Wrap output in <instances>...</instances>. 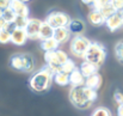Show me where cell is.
I'll list each match as a JSON object with an SVG mask.
<instances>
[{"instance_id":"31","label":"cell","mask_w":123,"mask_h":116,"mask_svg":"<svg viewBox=\"0 0 123 116\" xmlns=\"http://www.w3.org/2000/svg\"><path fill=\"white\" fill-rule=\"evenodd\" d=\"M10 23H7L4 18H0V31H4V30H7Z\"/></svg>"},{"instance_id":"8","label":"cell","mask_w":123,"mask_h":116,"mask_svg":"<svg viewBox=\"0 0 123 116\" xmlns=\"http://www.w3.org/2000/svg\"><path fill=\"white\" fill-rule=\"evenodd\" d=\"M42 24H43V22L41 19H37V18H30L29 19V22L25 26V30H26L29 39H40V31H41Z\"/></svg>"},{"instance_id":"15","label":"cell","mask_w":123,"mask_h":116,"mask_svg":"<svg viewBox=\"0 0 123 116\" xmlns=\"http://www.w3.org/2000/svg\"><path fill=\"white\" fill-rule=\"evenodd\" d=\"M79 68H80V72L82 73V76L86 78V79L92 77V76H94V74H97L98 73V70H99L97 66H94V65H92L90 62H86V61L82 62Z\"/></svg>"},{"instance_id":"20","label":"cell","mask_w":123,"mask_h":116,"mask_svg":"<svg viewBox=\"0 0 123 116\" xmlns=\"http://www.w3.org/2000/svg\"><path fill=\"white\" fill-rule=\"evenodd\" d=\"M59 43L55 41V39H45L41 42V48L47 53V52H54L57 50Z\"/></svg>"},{"instance_id":"12","label":"cell","mask_w":123,"mask_h":116,"mask_svg":"<svg viewBox=\"0 0 123 116\" xmlns=\"http://www.w3.org/2000/svg\"><path fill=\"white\" fill-rule=\"evenodd\" d=\"M28 37L26 30L24 28H17L13 32H12V37H11V42L14 43L16 45H23L25 44Z\"/></svg>"},{"instance_id":"6","label":"cell","mask_w":123,"mask_h":116,"mask_svg":"<svg viewBox=\"0 0 123 116\" xmlns=\"http://www.w3.org/2000/svg\"><path fill=\"white\" fill-rule=\"evenodd\" d=\"M91 41L84 35H75V37L71 41V53L77 58H84L86 52L91 45Z\"/></svg>"},{"instance_id":"21","label":"cell","mask_w":123,"mask_h":116,"mask_svg":"<svg viewBox=\"0 0 123 116\" xmlns=\"http://www.w3.org/2000/svg\"><path fill=\"white\" fill-rule=\"evenodd\" d=\"M54 81H55L57 85H60V86H66V85L71 84L69 76L66 74V73H63V72H57V73H55V74H54Z\"/></svg>"},{"instance_id":"25","label":"cell","mask_w":123,"mask_h":116,"mask_svg":"<svg viewBox=\"0 0 123 116\" xmlns=\"http://www.w3.org/2000/svg\"><path fill=\"white\" fill-rule=\"evenodd\" d=\"M91 116H111V113H110V110H109L108 108L99 107V108H97V109L93 111V114Z\"/></svg>"},{"instance_id":"4","label":"cell","mask_w":123,"mask_h":116,"mask_svg":"<svg viewBox=\"0 0 123 116\" xmlns=\"http://www.w3.org/2000/svg\"><path fill=\"white\" fill-rule=\"evenodd\" d=\"M10 65L12 68L17 71H23V72H32L35 67V60L32 55L26 54V53H19L14 54L10 59Z\"/></svg>"},{"instance_id":"10","label":"cell","mask_w":123,"mask_h":116,"mask_svg":"<svg viewBox=\"0 0 123 116\" xmlns=\"http://www.w3.org/2000/svg\"><path fill=\"white\" fill-rule=\"evenodd\" d=\"M105 25L110 31H116L123 25V11H118L106 19Z\"/></svg>"},{"instance_id":"29","label":"cell","mask_w":123,"mask_h":116,"mask_svg":"<svg viewBox=\"0 0 123 116\" xmlns=\"http://www.w3.org/2000/svg\"><path fill=\"white\" fill-rule=\"evenodd\" d=\"M114 99H115V102L118 104V107H120V105H123V93H121L120 91H116V92L114 93Z\"/></svg>"},{"instance_id":"19","label":"cell","mask_w":123,"mask_h":116,"mask_svg":"<svg viewBox=\"0 0 123 116\" xmlns=\"http://www.w3.org/2000/svg\"><path fill=\"white\" fill-rule=\"evenodd\" d=\"M68 29H69V31L72 34H77V36L81 35L84 32V30H85V23H84V20L78 19V18L72 19L69 25H68Z\"/></svg>"},{"instance_id":"2","label":"cell","mask_w":123,"mask_h":116,"mask_svg":"<svg viewBox=\"0 0 123 116\" xmlns=\"http://www.w3.org/2000/svg\"><path fill=\"white\" fill-rule=\"evenodd\" d=\"M54 71L48 65H45L29 79V85L36 92H45L49 90L51 81L54 80Z\"/></svg>"},{"instance_id":"28","label":"cell","mask_w":123,"mask_h":116,"mask_svg":"<svg viewBox=\"0 0 123 116\" xmlns=\"http://www.w3.org/2000/svg\"><path fill=\"white\" fill-rule=\"evenodd\" d=\"M111 5H112V7L115 8L116 12L123 11V0H112Z\"/></svg>"},{"instance_id":"7","label":"cell","mask_w":123,"mask_h":116,"mask_svg":"<svg viewBox=\"0 0 123 116\" xmlns=\"http://www.w3.org/2000/svg\"><path fill=\"white\" fill-rule=\"evenodd\" d=\"M71 18L68 14L63 13V12H51L48 14V17L45 18V22L54 28L55 30L56 29H60V28H68L69 23H71Z\"/></svg>"},{"instance_id":"9","label":"cell","mask_w":123,"mask_h":116,"mask_svg":"<svg viewBox=\"0 0 123 116\" xmlns=\"http://www.w3.org/2000/svg\"><path fill=\"white\" fill-rule=\"evenodd\" d=\"M93 10H97V11H100L105 17L106 19L109 17H111L112 14L116 13L115 8L112 7L111 5V1H105V0H98V1H93V5H92Z\"/></svg>"},{"instance_id":"23","label":"cell","mask_w":123,"mask_h":116,"mask_svg":"<svg viewBox=\"0 0 123 116\" xmlns=\"http://www.w3.org/2000/svg\"><path fill=\"white\" fill-rule=\"evenodd\" d=\"M115 56L121 64H123V39L115 44Z\"/></svg>"},{"instance_id":"18","label":"cell","mask_w":123,"mask_h":116,"mask_svg":"<svg viewBox=\"0 0 123 116\" xmlns=\"http://www.w3.org/2000/svg\"><path fill=\"white\" fill-rule=\"evenodd\" d=\"M54 34H55V29L51 28L45 20L43 22L41 28V31H40V39L42 41H45V39H54Z\"/></svg>"},{"instance_id":"16","label":"cell","mask_w":123,"mask_h":116,"mask_svg":"<svg viewBox=\"0 0 123 116\" xmlns=\"http://www.w3.org/2000/svg\"><path fill=\"white\" fill-rule=\"evenodd\" d=\"M69 35H71V31L68 28H60L55 30L54 39L59 44H63L69 39Z\"/></svg>"},{"instance_id":"11","label":"cell","mask_w":123,"mask_h":116,"mask_svg":"<svg viewBox=\"0 0 123 116\" xmlns=\"http://www.w3.org/2000/svg\"><path fill=\"white\" fill-rule=\"evenodd\" d=\"M11 8L14 11L17 17L29 18V7L25 2L19 1V0H13V1H11Z\"/></svg>"},{"instance_id":"33","label":"cell","mask_w":123,"mask_h":116,"mask_svg":"<svg viewBox=\"0 0 123 116\" xmlns=\"http://www.w3.org/2000/svg\"><path fill=\"white\" fill-rule=\"evenodd\" d=\"M2 12H4V11H1V10H0V18H2Z\"/></svg>"},{"instance_id":"14","label":"cell","mask_w":123,"mask_h":116,"mask_svg":"<svg viewBox=\"0 0 123 116\" xmlns=\"http://www.w3.org/2000/svg\"><path fill=\"white\" fill-rule=\"evenodd\" d=\"M88 22L94 26H100V25L106 23V17L100 11L92 8V11L88 13Z\"/></svg>"},{"instance_id":"32","label":"cell","mask_w":123,"mask_h":116,"mask_svg":"<svg viewBox=\"0 0 123 116\" xmlns=\"http://www.w3.org/2000/svg\"><path fill=\"white\" fill-rule=\"evenodd\" d=\"M117 116H123V105H120L117 109Z\"/></svg>"},{"instance_id":"30","label":"cell","mask_w":123,"mask_h":116,"mask_svg":"<svg viewBox=\"0 0 123 116\" xmlns=\"http://www.w3.org/2000/svg\"><path fill=\"white\" fill-rule=\"evenodd\" d=\"M11 7V1H7V0H0V10L1 11H5L7 8Z\"/></svg>"},{"instance_id":"1","label":"cell","mask_w":123,"mask_h":116,"mask_svg":"<svg viewBox=\"0 0 123 116\" xmlns=\"http://www.w3.org/2000/svg\"><path fill=\"white\" fill-rule=\"evenodd\" d=\"M97 91L88 89L86 86L82 87H72L69 91V101L78 109H88L93 102L97 99Z\"/></svg>"},{"instance_id":"22","label":"cell","mask_w":123,"mask_h":116,"mask_svg":"<svg viewBox=\"0 0 123 116\" xmlns=\"http://www.w3.org/2000/svg\"><path fill=\"white\" fill-rule=\"evenodd\" d=\"M2 18H4L7 23L12 24V23L16 22V19H17V14H16L14 11L10 7V8H7V10H5V11L2 12Z\"/></svg>"},{"instance_id":"24","label":"cell","mask_w":123,"mask_h":116,"mask_svg":"<svg viewBox=\"0 0 123 116\" xmlns=\"http://www.w3.org/2000/svg\"><path fill=\"white\" fill-rule=\"evenodd\" d=\"M77 68V66H75V64L69 59L62 67H61V70H60V72H63V73H66V74H68V76H71V73L74 71Z\"/></svg>"},{"instance_id":"17","label":"cell","mask_w":123,"mask_h":116,"mask_svg":"<svg viewBox=\"0 0 123 116\" xmlns=\"http://www.w3.org/2000/svg\"><path fill=\"white\" fill-rule=\"evenodd\" d=\"M102 84H103V78H102V76L99 73H97V74H94V76H92V77L86 79L85 86L88 87V89H92V90L97 91L102 86Z\"/></svg>"},{"instance_id":"5","label":"cell","mask_w":123,"mask_h":116,"mask_svg":"<svg viewBox=\"0 0 123 116\" xmlns=\"http://www.w3.org/2000/svg\"><path fill=\"white\" fill-rule=\"evenodd\" d=\"M44 60L47 65L54 71V73L60 72L61 67L69 60L68 55L63 50H54V52H47L44 53Z\"/></svg>"},{"instance_id":"26","label":"cell","mask_w":123,"mask_h":116,"mask_svg":"<svg viewBox=\"0 0 123 116\" xmlns=\"http://www.w3.org/2000/svg\"><path fill=\"white\" fill-rule=\"evenodd\" d=\"M11 37H12V35H11L8 31H6V30L0 31V43L5 44V43L11 42Z\"/></svg>"},{"instance_id":"13","label":"cell","mask_w":123,"mask_h":116,"mask_svg":"<svg viewBox=\"0 0 123 116\" xmlns=\"http://www.w3.org/2000/svg\"><path fill=\"white\" fill-rule=\"evenodd\" d=\"M69 81H71V85L73 87H82L85 86V83H86V78L82 76V73L80 72V68L77 67L69 76Z\"/></svg>"},{"instance_id":"3","label":"cell","mask_w":123,"mask_h":116,"mask_svg":"<svg viewBox=\"0 0 123 116\" xmlns=\"http://www.w3.org/2000/svg\"><path fill=\"white\" fill-rule=\"evenodd\" d=\"M105 58H106L105 47L102 43H98V42H92L88 50L86 52V54L84 56L86 62H90V64L97 66L98 68L104 64Z\"/></svg>"},{"instance_id":"27","label":"cell","mask_w":123,"mask_h":116,"mask_svg":"<svg viewBox=\"0 0 123 116\" xmlns=\"http://www.w3.org/2000/svg\"><path fill=\"white\" fill-rule=\"evenodd\" d=\"M29 19H30V18H25V17H17V19H16L14 24H16V26H17V28H24V29H25V26H26V24H28Z\"/></svg>"}]
</instances>
